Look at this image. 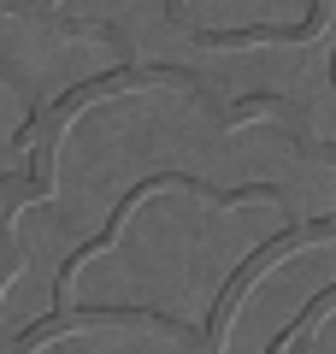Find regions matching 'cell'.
Masks as SVG:
<instances>
[{
    "mask_svg": "<svg viewBox=\"0 0 336 354\" xmlns=\"http://www.w3.org/2000/svg\"><path fill=\"white\" fill-rule=\"evenodd\" d=\"M77 319H160L165 330H171V337H183V325H177V319H165V313H148V307H83V313ZM65 325V313H53V319H36V325L30 330H18V342H12V354H30L36 348L41 337H53V330Z\"/></svg>",
    "mask_w": 336,
    "mask_h": 354,
    "instance_id": "1",
    "label": "cell"
}]
</instances>
